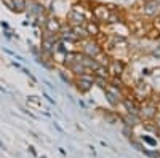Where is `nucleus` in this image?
I'll list each match as a JSON object with an SVG mask.
<instances>
[{"instance_id":"obj_1","label":"nucleus","mask_w":160,"mask_h":158,"mask_svg":"<svg viewBox=\"0 0 160 158\" xmlns=\"http://www.w3.org/2000/svg\"><path fill=\"white\" fill-rule=\"evenodd\" d=\"M115 10L114 5H106V3H96V5H91V13H93V18L95 21H98L99 24H109L111 16H112V11Z\"/></svg>"},{"instance_id":"obj_2","label":"nucleus","mask_w":160,"mask_h":158,"mask_svg":"<svg viewBox=\"0 0 160 158\" xmlns=\"http://www.w3.org/2000/svg\"><path fill=\"white\" fill-rule=\"evenodd\" d=\"M138 13L141 18H155L160 13V3L157 0H142Z\"/></svg>"},{"instance_id":"obj_3","label":"nucleus","mask_w":160,"mask_h":158,"mask_svg":"<svg viewBox=\"0 0 160 158\" xmlns=\"http://www.w3.org/2000/svg\"><path fill=\"white\" fill-rule=\"evenodd\" d=\"M82 43V53L87 56H91V58H96L102 53V46L101 43L96 40V38H87V40L80 42Z\"/></svg>"},{"instance_id":"obj_4","label":"nucleus","mask_w":160,"mask_h":158,"mask_svg":"<svg viewBox=\"0 0 160 158\" xmlns=\"http://www.w3.org/2000/svg\"><path fill=\"white\" fill-rule=\"evenodd\" d=\"M74 85H75V88L80 91V93H88V91L95 86V75L93 74L78 75L74 80Z\"/></svg>"},{"instance_id":"obj_5","label":"nucleus","mask_w":160,"mask_h":158,"mask_svg":"<svg viewBox=\"0 0 160 158\" xmlns=\"http://www.w3.org/2000/svg\"><path fill=\"white\" fill-rule=\"evenodd\" d=\"M108 72L111 75V78H122L125 74V62L120 59H111L108 64Z\"/></svg>"},{"instance_id":"obj_6","label":"nucleus","mask_w":160,"mask_h":158,"mask_svg":"<svg viewBox=\"0 0 160 158\" xmlns=\"http://www.w3.org/2000/svg\"><path fill=\"white\" fill-rule=\"evenodd\" d=\"M139 118L141 120H146V122H149V120H154V117L157 115V105L154 102H144L142 105H139Z\"/></svg>"},{"instance_id":"obj_7","label":"nucleus","mask_w":160,"mask_h":158,"mask_svg":"<svg viewBox=\"0 0 160 158\" xmlns=\"http://www.w3.org/2000/svg\"><path fill=\"white\" fill-rule=\"evenodd\" d=\"M82 7H78V5H75L69 13H68V22H69V26H77V24H85V21H87V16H85V13L80 10Z\"/></svg>"},{"instance_id":"obj_8","label":"nucleus","mask_w":160,"mask_h":158,"mask_svg":"<svg viewBox=\"0 0 160 158\" xmlns=\"http://www.w3.org/2000/svg\"><path fill=\"white\" fill-rule=\"evenodd\" d=\"M62 27L64 26H62V21L59 18H56V16L45 18V32H48V34H59Z\"/></svg>"},{"instance_id":"obj_9","label":"nucleus","mask_w":160,"mask_h":158,"mask_svg":"<svg viewBox=\"0 0 160 158\" xmlns=\"http://www.w3.org/2000/svg\"><path fill=\"white\" fill-rule=\"evenodd\" d=\"M149 29H151V26L146 24V22L142 21V18L135 19V21L130 22V31L135 34V35H148Z\"/></svg>"},{"instance_id":"obj_10","label":"nucleus","mask_w":160,"mask_h":158,"mask_svg":"<svg viewBox=\"0 0 160 158\" xmlns=\"http://www.w3.org/2000/svg\"><path fill=\"white\" fill-rule=\"evenodd\" d=\"M28 8L29 13L35 18H43L45 16V7L38 2V0H28Z\"/></svg>"},{"instance_id":"obj_11","label":"nucleus","mask_w":160,"mask_h":158,"mask_svg":"<svg viewBox=\"0 0 160 158\" xmlns=\"http://www.w3.org/2000/svg\"><path fill=\"white\" fill-rule=\"evenodd\" d=\"M85 29H87V32H88V35L91 37V38H96L98 35H101V27H99V22L98 21H85Z\"/></svg>"},{"instance_id":"obj_12","label":"nucleus","mask_w":160,"mask_h":158,"mask_svg":"<svg viewBox=\"0 0 160 158\" xmlns=\"http://www.w3.org/2000/svg\"><path fill=\"white\" fill-rule=\"evenodd\" d=\"M122 104H123V107L127 110V113H133V115H138L139 113V105L136 104L135 99H131V98H123L122 99ZM139 117V115H138Z\"/></svg>"},{"instance_id":"obj_13","label":"nucleus","mask_w":160,"mask_h":158,"mask_svg":"<svg viewBox=\"0 0 160 158\" xmlns=\"http://www.w3.org/2000/svg\"><path fill=\"white\" fill-rule=\"evenodd\" d=\"M139 120H141V118H139L138 115H133V113H127V115L123 117V122H125V125H127V126H130V128L136 126Z\"/></svg>"},{"instance_id":"obj_14","label":"nucleus","mask_w":160,"mask_h":158,"mask_svg":"<svg viewBox=\"0 0 160 158\" xmlns=\"http://www.w3.org/2000/svg\"><path fill=\"white\" fill-rule=\"evenodd\" d=\"M16 13H26L28 11V0H15Z\"/></svg>"},{"instance_id":"obj_15","label":"nucleus","mask_w":160,"mask_h":158,"mask_svg":"<svg viewBox=\"0 0 160 158\" xmlns=\"http://www.w3.org/2000/svg\"><path fill=\"white\" fill-rule=\"evenodd\" d=\"M2 3L5 5V8H8L11 13H16V7H15V0H2Z\"/></svg>"},{"instance_id":"obj_16","label":"nucleus","mask_w":160,"mask_h":158,"mask_svg":"<svg viewBox=\"0 0 160 158\" xmlns=\"http://www.w3.org/2000/svg\"><path fill=\"white\" fill-rule=\"evenodd\" d=\"M151 26H152V29H155V31L160 34V13H158V15L154 18V22H152Z\"/></svg>"},{"instance_id":"obj_17","label":"nucleus","mask_w":160,"mask_h":158,"mask_svg":"<svg viewBox=\"0 0 160 158\" xmlns=\"http://www.w3.org/2000/svg\"><path fill=\"white\" fill-rule=\"evenodd\" d=\"M154 122H155V128L160 129V112H157V115L154 117Z\"/></svg>"},{"instance_id":"obj_18","label":"nucleus","mask_w":160,"mask_h":158,"mask_svg":"<svg viewBox=\"0 0 160 158\" xmlns=\"http://www.w3.org/2000/svg\"><path fill=\"white\" fill-rule=\"evenodd\" d=\"M29 102H32L34 105H40V101H38L35 96H31V98H29Z\"/></svg>"},{"instance_id":"obj_19","label":"nucleus","mask_w":160,"mask_h":158,"mask_svg":"<svg viewBox=\"0 0 160 158\" xmlns=\"http://www.w3.org/2000/svg\"><path fill=\"white\" fill-rule=\"evenodd\" d=\"M157 2H158V3H160V0H157Z\"/></svg>"}]
</instances>
